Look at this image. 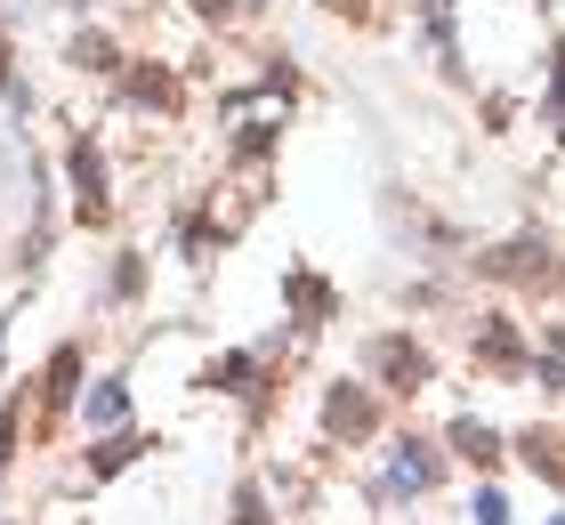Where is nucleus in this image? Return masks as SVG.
<instances>
[{
	"mask_svg": "<svg viewBox=\"0 0 565 525\" xmlns=\"http://www.w3.org/2000/svg\"><path fill=\"white\" fill-rule=\"evenodd\" d=\"M65 219L82 234H114V219H121L114 162H106V146H97L89 129H73V138H65Z\"/></svg>",
	"mask_w": 565,
	"mask_h": 525,
	"instance_id": "2",
	"label": "nucleus"
},
{
	"mask_svg": "<svg viewBox=\"0 0 565 525\" xmlns=\"http://www.w3.org/2000/svg\"><path fill=\"white\" fill-rule=\"evenodd\" d=\"M469 525H509V493H501V477H469Z\"/></svg>",
	"mask_w": 565,
	"mask_h": 525,
	"instance_id": "19",
	"label": "nucleus"
},
{
	"mask_svg": "<svg viewBox=\"0 0 565 525\" xmlns=\"http://www.w3.org/2000/svg\"><path fill=\"white\" fill-rule=\"evenodd\" d=\"M542 525H565V510H550V517H542Z\"/></svg>",
	"mask_w": 565,
	"mask_h": 525,
	"instance_id": "21",
	"label": "nucleus"
},
{
	"mask_svg": "<svg viewBox=\"0 0 565 525\" xmlns=\"http://www.w3.org/2000/svg\"><path fill=\"white\" fill-rule=\"evenodd\" d=\"M82 388H89V348H82V339H57V348H49V364L33 372V444H49V437L73 420Z\"/></svg>",
	"mask_w": 565,
	"mask_h": 525,
	"instance_id": "7",
	"label": "nucleus"
},
{
	"mask_svg": "<svg viewBox=\"0 0 565 525\" xmlns=\"http://www.w3.org/2000/svg\"><path fill=\"white\" fill-rule=\"evenodd\" d=\"M65 9H73V17H97V9H106V0H65Z\"/></svg>",
	"mask_w": 565,
	"mask_h": 525,
	"instance_id": "20",
	"label": "nucleus"
},
{
	"mask_svg": "<svg viewBox=\"0 0 565 525\" xmlns=\"http://www.w3.org/2000/svg\"><path fill=\"white\" fill-rule=\"evenodd\" d=\"M380 437H388V397H380L364 372L323 380V444L331 453H372Z\"/></svg>",
	"mask_w": 565,
	"mask_h": 525,
	"instance_id": "3",
	"label": "nucleus"
},
{
	"mask_svg": "<svg viewBox=\"0 0 565 525\" xmlns=\"http://www.w3.org/2000/svg\"><path fill=\"white\" fill-rule=\"evenodd\" d=\"M0 332H9V315H0Z\"/></svg>",
	"mask_w": 565,
	"mask_h": 525,
	"instance_id": "22",
	"label": "nucleus"
},
{
	"mask_svg": "<svg viewBox=\"0 0 565 525\" xmlns=\"http://www.w3.org/2000/svg\"><path fill=\"white\" fill-rule=\"evenodd\" d=\"M73 429L82 437H106V429H130V372H97L73 405Z\"/></svg>",
	"mask_w": 565,
	"mask_h": 525,
	"instance_id": "11",
	"label": "nucleus"
},
{
	"mask_svg": "<svg viewBox=\"0 0 565 525\" xmlns=\"http://www.w3.org/2000/svg\"><path fill=\"white\" fill-rule=\"evenodd\" d=\"M282 315L307 324V332H323L331 315H340V283L316 275V267H282Z\"/></svg>",
	"mask_w": 565,
	"mask_h": 525,
	"instance_id": "12",
	"label": "nucleus"
},
{
	"mask_svg": "<svg viewBox=\"0 0 565 525\" xmlns=\"http://www.w3.org/2000/svg\"><path fill=\"white\" fill-rule=\"evenodd\" d=\"M194 24H211V33H235V24H259L267 0H186Z\"/></svg>",
	"mask_w": 565,
	"mask_h": 525,
	"instance_id": "18",
	"label": "nucleus"
},
{
	"mask_svg": "<svg viewBox=\"0 0 565 525\" xmlns=\"http://www.w3.org/2000/svg\"><path fill=\"white\" fill-rule=\"evenodd\" d=\"M380 453V477H372V493H380V510H404V502H428L436 485H445V469H452V453H445V437H420V429H388L372 444Z\"/></svg>",
	"mask_w": 565,
	"mask_h": 525,
	"instance_id": "1",
	"label": "nucleus"
},
{
	"mask_svg": "<svg viewBox=\"0 0 565 525\" xmlns=\"http://www.w3.org/2000/svg\"><path fill=\"white\" fill-rule=\"evenodd\" d=\"M557 259H565V251L550 243L542 227H518L509 243L469 251V267H477L484 283H501V292H533V300H542V292H550V275H557Z\"/></svg>",
	"mask_w": 565,
	"mask_h": 525,
	"instance_id": "5",
	"label": "nucleus"
},
{
	"mask_svg": "<svg viewBox=\"0 0 565 525\" xmlns=\"http://www.w3.org/2000/svg\"><path fill=\"white\" fill-rule=\"evenodd\" d=\"M65 65H73V73H89V82H114V73L130 65V49H121L106 24H89V17H82V24L65 33Z\"/></svg>",
	"mask_w": 565,
	"mask_h": 525,
	"instance_id": "13",
	"label": "nucleus"
},
{
	"mask_svg": "<svg viewBox=\"0 0 565 525\" xmlns=\"http://www.w3.org/2000/svg\"><path fill=\"white\" fill-rule=\"evenodd\" d=\"M509 453H518L533 477H542L550 493H565V429H550V420H533V429L509 437Z\"/></svg>",
	"mask_w": 565,
	"mask_h": 525,
	"instance_id": "14",
	"label": "nucleus"
},
{
	"mask_svg": "<svg viewBox=\"0 0 565 525\" xmlns=\"http://www.w3.org/2000/svg\"><path fill=\"white\" fill-rule=\"evenodd\" d=\"M469 364H477L484 380H501V388H525V372H533V339L518 332V315H501V307L469 315Z\"/></svg>",
	"mask_w": 565,
	"mask_h": 525,
	"instance_id": "8",
	"label": "nucleus"
},
{
	"mask_svg": "<svg viewBox=\"0 0 565 525\" xmlns=\"http://www.w3.org/2000/svg\"><path fill=\"white\" fill-rule=\"evenodd\" d=\"M542 97H533V122L542 129H565V41H550V57H542Z\"/></svg>",
	"mask_w": 565,
	"mask_h": 525,
	"instance_id": "17",
	"label": "nucleus"
},
{
	"mask_svg": "<svg viewBox=\"0 0 565 525\" xmlns=\"http://www.w3.org/2000/svg\"><path fill=\"white\" fill-rule=\"evenodd\" d=\"M355 372H364L388 405H413V397H428V388H436V348H428V339H413V332H372L364 356H355Z\"/></svg>",
	"mask_w": 565,
	"mask_h": 525,
	"instance_id": "4",
	"label": "nucleus"
},
{
	"mask_svg": "<svg viewBox=\"0 0 565 525\" xmlns=\"http://www.w3.org/2000/svg\"><path fill=\"white\" fill-rule=\"evenodd\" d=\"M445 453H452L460 469H477V477H493V469L509 461V437H501L484 412H452V420H445Z\"/></svg>",
	"mask_w": 565,
	"mask_h": 525,
	"instance_id": "9",
	"label": "nucleus"
},
{
	"mask_svg": "<svg viewBox=\"0 0 565 525\" xmlns=\"http://www.w3.org/2000/svg\"><path fill=\"white\" fill-rule=\"evenodd\" d=\"M153 453V429H106V437H89V453H82V485H114L121 469H138Z\"/></svg>",
	"mask_w": 565,
	"mask_h": 525,
	"instance_id": "10",
	"label": "nucleus"
},
{
	"mask_svg": "<svg viewBox=\"0 0 565 525\" xmlns=\"http://www.w3.org/2000/svg\"><path fill=\"white\" fill-rule=\"evenodd\" d=\"M226 525H291V510H275L267 477H243V485H235V510H226Z\"/></svg>",
	"mask_w": 565,
	"mask_h": 525,
	"instance_id": "16",
	"label": "nucleus"
},
{
	"mask_svg": "<svg viewBox=\"0 0 565 525\" xmlns=\"http://www.w3.org/2000/svg\"><path fill=\"white\" fill-rule=\"evenodd\" d=\"M106 90H114V114H138V122H178L186 114V73L170 57H138L130 49V65H121Z\"/></svg>",
	"mask_w": 565,
	"mask_h": 525,
	"instance_id": "6",
	"label": "nucleus"
},
{
	"mask_svg": "<svg viewBox=\"0 0 565 525\" xmlns=\"http://www.w3.org/2000/svg\"><path fill=\"white\" fill-rule=\"evenodd\" d=\"M146 275H153V251L146 243H121L114 251V267H106V307H146Z\"/></svg>",
	"mask_w": 565,
	"mask_h": 525,
	"instance_id": "15",
	"label": "nucleus"
}]
</instances>
